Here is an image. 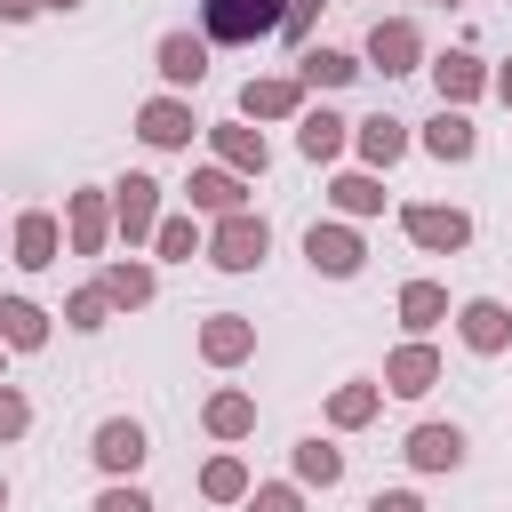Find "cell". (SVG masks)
<instances>
[{
    "label": "cell",
    "mask_w": 512,
    "mask_h": 512,
    "mask_svg": "<svg viewBox=\"0 0 512 512\" xmlns=\"http://www.w3.org/2000/svg\"><path fill=\"white\" fill-rule=\"evenodd\" d=\"M280 16H288V0H200V32L216 48H248V40L280 32Z\"/></svg>",
    "instance_id": "6da1fadb"
},
{
    "label": "cell",
    "mask_w": 512,
    "mask_h": 512,
    "mask_svg": "<svg viewBox=\"0 0 512 512\" xmlns=\"http://www.w3.org/2000/svg\"><path fill=\"white\" fill-rule=\"evenodd\" d=\"M264 248H272V224H264L256 208H232V216H216V232H208V264H216V272H256Z\"/></svg>",
    "instance_id": "7a4b0ae2"
},
{
    "label": "cell",
    "mask_w": 512,
    "mask_h": 512,
    "mask_svg": "<svg viewBox=\"0 0 512 512\" xmlns=\"http://www.w3.org/2000/svg\"><path fill=\"white\" fill-rule=\"evenodd\" d=\"M400 224H408V240L432 248V256H456V248L472 240V216H464V208H432V200H408Z\"/></svg>",
    "instance_id": "3957f363"
},
{
    "label": "cell",
    "mask_w": 512,
    "mask_h": 512,
    "mask_svg": "<svg viewBox=\"0 0 512 512\" xmlns=\"http://www.w3.org/2000/svg\"><path fill=\"white\" fill-rule=\"evenodd\" d=\"M112 224L128 232V248H136V240H152V232H160V184L128 168V176L112 184Z\"/></svg>",
    "instance_id": "277c9868"
},
{
    "label": "cell",
    "mask_w": 512,
    "mask_h": 512,
    "mask_svg": "<svg viewBox=\"0 0 512 512\" xmlns=\"http://www.w3.org/2000/svg\"><path fill=\"white\" fill-rule=\"evenodd\" d=\"M192 128H200V120H192V104H184V96H152V104L136 112V136H144L152 152H184V144H192Z\"/></svg>",
    "instance_id": "5b68a950"
},
{
    "label": "cell",
    "mask_w": 512,
    "mask_h": 512,
    "mask_svg": "<svg viewBox=\"0 0 512 512\" xmlns=\"http://www.w3.org/2000/svg\"><path fill=\"white\" fill-rule=\"evenodd\" d=\"M88 456H96V464H104L112 480H128V472H136V464H144L152 448H144V424H136V416H104V424H96V448H88Z\"/></svg>",
    "instance_id": "8992f818"
},
{
    "label": "cell",
    "mask_w": 512,
    "mask_h": 512,
    "mask_svg": "<svg viewBox=\"0 0 512 512\" xmlns=\"http://www.w3.org/2000/svg\"><path fill=\"white\" fill-rule=\"evenodd\" d=\"M416 56H424L416 24H408V16H376V32H368V64L392 80V72H416Z\"/></svg>",
    "instance_id": "52a82bcc"
},
{
    "label": "cell",
    "mask_w": 512,
    "mask_h": 512,
    "mask_svg": "<svg viewBox=\"0 0 512 512\" xmlns=\"http://www.w3.org/2000/svg\"><path fill=\"white\" fill-rule=\"evenodd\" d=\"M304 256H312V272H328V280H352L360 272V232H344V224H312L304 232Z\"/></svg>",
    "instance_id": "ba28073f"
},
{
    "label": "cell",
    "mask_w": 512,
    "mask_h": 512,
    "mask_svg": "<svg viewBox=\"0 0 512 512\" xmlns=\"http://www.w3.org/2000/svg\"><path fill=\"white\" fill-rule=\"evenodd\" d=\"M432 384H440V352H432L424 336H416V344H400V352L384 360V392H400V400H424Z\"/></svg>",
    "instance_id": "9c48e42d"
},
{
    "label": "cell",
    "mask_w": 512,
    "mask_h": 512,
    "mask_svg": "<svg viewBox=\"0 0 512 512\" xmlns=\"http://www.w3.org/2000/svg\"><path fill=\"white\" fill-rule=\"evenodd\" d=\"M160 80L168 88H200L208 80V32H160Z\"/></svg>",
    "instance_id": "30bf717a"
},
{
    "label": "cell",
    "mask_w": 512,
    "mask_h": 512,
    "mask_svg": "<svg viewBox=\"0 0 512 512\" xmlns=\"http://www.w3.org/2000/svg\"><path fill=\"white\" fill-rule=\"evenodd\" d=\"M240 112H248V120H296V112H304V80H288V72L248 80V88H240Z\"/></svg>",
    "instance_id": "8fae6325"
},
{
    "label": "cell",
    "mask_w": 512,
    "mask_h": 512,
    "mask_svg": "<svg viewBox=\"0 0 512 512\" xmlns=\"http://www.w3.org/2000/svg\"><path fill=\"white\" fill-rule=\"evenodd\" d=\"M64 224H72V248H80V256H104V240H112V200H104V192H72V200H64Z\"/></svg>",
    "instance_id": "7c38bea8"
},
{
    "label": "cell",
    "mask_w": 512,
    "mask_h": 512,
    "mask_svg": "<svg viewBox=\"0 0 512 512\" xmlns=\"http://www.w3.org/2000/svg\"><path fill=\"white\" fill-rule=\"evenodd\" d=\"M456 336H464L472 352H504V344H512V312H504L496 296H472V304L456 312Z\"/></svg>",
    "instance_id": "4fadbf2b"
},
{
    "label": "cell",
    "mask_w": 512,
    "mask_h": 512,
    "mask_svg": "<svg viewBox=\"0 0 512 512\" xmlns=\"http://www.w3.org/2000/svg\"><path fill=\"white\" fill-rule=\"evenodd\" d=\"M400 456H408L416 472H456V464H464V432H456V424H416Z\"/></svg>",
    "instance_id": "5bb4252c"
},
{
    "label": "cell",
    "mask_w": 512,
    "mask_h": 512,
    "mask_svg": "<svg viewBox=\"0 0 512 512\" xmlns=\"http://www.w3.org/2000/svg\"><path fill=\"white\" fill-rule=\"evenodd\" d=\"M352 144H360V160H368V168H392V160L408 152V120L368 112V120H352Z\"/></svg>",
    "instance_id": "9a60e30c"
},
{
    "label": "cell",
    "mask_w": 512,
    "mask_h": 512,
    "mask_svg": "<svg viewBox=\"0 0 512 512\" xmlns=\"http://www.w3.org/2000/svg\"><path fill=\"white\" fill-rule=\"evenodd\" d=\"M200 352H208L216 368L248 360V352H256V320H240V312H216V320H200Z\"/></svg>",
    "instance_id": "2e32d148"
},
{
    "label": "cell",
    "mask_w": 512,
    "mask_h": 512,
    "mask_svg": "<svg viewBox=\"0 0 512 512\" xmlns=\"http://www.w3.org/2000/svg\"><path fill=\"white\" fill-rule=\"evenodd\" d=\"M184 200H192L200 216H232V208H248V200H240V168H192Z\"/></svg>",
    "instance_id": "e0dca14e"
},
{
    "label": "cell",
    "mask_w": 512,
    "mask_h": 512,
    "mask_svg": "<svg viewBox=\"0 0 512 512\" xmlns=\"http://www.w3.org/2000/svg\"><path fill=\"white\" fill-rule=\"evenodd\" d=\"M56 240H64V232H56L48 208H24V216H16V264H24V272H48V264H56Z\"/></svg>",
    "instance_id": "ac0fdd59"
},
{
    "label": "cell",
    "mask_w": 512,
    "mask_h": 512,
    "mask_svg": "<svg viewBox=\"0 0 512 512\" xmlns=\"http://www.w3.org/2000/svg\"><path fill=\"white\" fill-rule=\"evenodd\" d=\"M432 88H440V104H472V96L488 88V72H480V56H472V48H456V56H440V64H432Z\"/></svg>",
    "instance_id": "d6986e66"
},
{
    "label": "cell",
    "mask_w": 512,
    "mask_h": 512,
    "mask_svg": "<svg viewBox=\"0 0 512 512\" xmlns=\"http://www.w3.org/2000/svg\"><path fill=\"white\" fill-rule=\"evenodd\" d=\"M344 136H352V120H336V112H296V152L320 168V160H336L344 152Z\"/></svg>",
    "instance_id": "ffe728a7"
},
{
    "label": "cell",
    "mask_w": 512,
    "mask_h": 512,
    "mask_svg": "<svg viewBox=\"0 0 512 512\" xmlns=\"http://www.w3.org/2000/svg\"><path fill=\"white\" fill-rule=\"evenodd\" d=\"M208 136H216L224 168H240V176H264V168H272V152H264V136H256V128H240V120H216Z\"/></svg>",
    "instance_id": "44dd1931"
},
{
    "label": "cell",
    "mask_w": 512,
    "mask_h": 512,
    "mask_svg": "<svg viewBox=\"0 0 512 512\" xmlns=\"http://www.w3.org/2000/svg\"><path fill=\"white\" fill-rule=\"evenodd\" d=\"M376 400H384V384L352 376V384H336V392H328V424H336V432H360V424L376 416Z\"/></svg>",
    "instance_id": "7402d4cb"
},
{
    "label": "cell",
    "mask_w": 512,
    "mask_h": 512,
    "mask_svg": "<svg viewBox=\"0 0 512 512\" xmlns=\"http://www.w3.org/2000/svg\"><path fill=\"white\" fill-rule=\"evenodd\" d=\"M0 344L40 352V344H48V312H40V304H24V296H0Z\"/></svg>",
    "instance_id": "603a6c76"
},
{
    "label": "cell",
    "mask_w": 512,
    "mask_h": 512,
    "mask_svg": "<svg viewBox=\"0 0 512 512\" xmlns=\"http://www.w3.org/2000/svg\"><path fill=\"white\" fill-rule=\"evenodd\" d=\"M472 144H480V136H472V120H464L456 104H440V120L424 128V152H432V160H472Z\"/></svg>",
    "instance_id": "cb8c5ba5"
},
{
    "label": "cell",
    "mask_w": 512,
    "mask_h": 512,
    "mask_svg": "<svg viewBox=\"0 0 512 512\" xmlns=\"http://www.w3.org/2000/svg\"><path fill=\"white\" fill-rule=\"evenodd\" d=\"M296 80H304V88H344V80H360V64H352L344 48H304V56H296Z\"/></svg>",
    "instance_id": "d4e9b609"
},
{
    "label": "cell",
    "mask_w": 512,
    "mask_h": 512,
    "mask_svg": "<svg viewBox=\"0 0 512 512\" xmlns=\"http://www.w3.org/2000/svg\"><path fill=\"white\" fill-rule=\"evenodd\" d=\"M400 320H408L416 336L440 328V320H448V288H440V280H408V288H400Z\"/></svg>",
    "instance_id": "484cf974"
},
{
    "label": "cell",
    "mask_w": 512,
    "mask_h": 512,
    "mask_svg": "<svg viewBox=\"0 0 512 512\" xmlns=\"http://www.w3.org/2000/svg\"><path fill=\"white\" fill-rule=\"evenodd\" d=\"M208 432H216V440H248V432H256V400H248V392H216V400H208Z\"/></svg>",
    "instance_id": "4316f807"
},
{
    "label": "cell",
    "mask_w": 512,
    "mask_h": 512,
    "mask_svg": "<svg viewBox=\"0 0 512 512\" xmlns=\"http://www.w3.org/2000/svg\"><path fill=\"white\" fill-rule=\"evenodd\" d=\"M296 480H304V488H336V480H344V448H328V440H296Z\"/></svg>",
    "instance_id": "83f0119b"
},
{
    "label": "cell",
    "mask_w": 512,
    "mask_h": 512,
    "mask_svg": "<svg viewBox=\"0 0 512 512\" xmlns=\"http://www.w3.org/2000/svg\"><path fill=\"white\" fill-rule=\"evenodd\" d=\"M328 200H336L344 216H384V184H376V176H360V168H352V176H336V184H328Z\"/></svg>",
    "instance_id": "f1b7e54d"
},
{
    "label": "cell",
    "mask_w": 512,
    "mask_h": 512,
    "mask_svg": "<svg viewBox=\"0 0 512 512\" xmlns=\"http://www.w3.org/2000/svg\"><path fill=\"white\" fill-rule=\"evenodd\" d=\"M96 288H104L112 304H152V288H160V280H152V264H104V280H96Z\"/></svg>",
    "instance_id": "f546056e"
},
{
    "label": "cell",
    "mask_w": 512,
    "mask_h": 512,
    "mask_svg": "<svg viewBox=\"0 0 512 512\" xmlns=\"http://www.w3.org/2000/svg\"><path fill=\"white\" fill-rule=\"evenodd\" d=\"M200 496H216V504H248V464H240V456H216V464L200 472Z\"/></svg>",
    "instance_id": "4dcf8cb0"
},
{
    "label": "cell",
    "mask_w": 512,
    "mask_h": 512,
    "mask_svg": "<svg viewBox=\"0 0 512 512\" xmlns=\"http://www.w3.org/2000/svg\"><path fill=\"white\" fill-rule=\"evenodd\" d=\"M152 248H160L168 264H192V256H208V248H200V232H192V216H160V232H152Z\"/></svg>",
    "instance_id": "1f68e13d"
},
{
    "label": "cell",
    "mask_w": 512,
    "mask_h": 512,
    "mask_svg": "<svg viewBox=\"0 0 512 512\" xmlns=\"http://www.w3.org/2000/svg\"><path fill=\"white\" fill-rule=\"evenodd\" d=\"M24 432H32V400L16 384H0V440H24Z\"/></svg>",
    "instance_id": "d6a6232c"
},
{
    "label": "cell",
    "mask_w": 512,
    "mask_h": 512,
    "mask_svg": "<svg viewBox=\"0 0 512 512\" xmlns=\"http://www.w3.org/2000/svg\"><path fill=\"white\" fill-rule=\"evenodd\" d=\"M104 312H112V296H104V288H80V296L64 304V320H72V328H104Z\"/></svg>",
    "instance_id": "836d02e7"
},
{
    "label": "cell",
    "mask_w": 512,
    "mask_h": 512,
    "mask_svg": "<svg viewBox=\"0 0 512 512\" xmlns=\"http://www.w3.org/2000/svg\"><path fill=\"white\" fill-rule=\"evenodd\" d=\"M96 512H152V496H144V488H128V480H112V488L96 496Z\"/></svg>",
    "instance_id": "e575fe53"
},
{
    "label": "cell",
    "mask_w": 512,
    "mask_h": 512,
    "mask_svg": "<svg viewBox=\"0 0 512 512\" xmlns=\"http://www.w3.org/2000/svg\"><path fill=\"white\" fill-rule=\"evenodd\" d=\"M320 8H328V0H288V16H280V32H288V40H304V32L320 24Z\"/></svg>",
    "instance_id": "d590c367"
},
{
    "label": "cell",
    "mask_w": 512,
    "mask_h": 512,
    "mask_svg": "<svg viewBox=\"0 0 512 512\" xmlns=\"http://www.w3.org/2000/svg\"><path fill=\"white\" fill-rule=\"evenodd\" d=\"M248 512H304L296 488H248Z\"/></svg>",
    "instance_id": "8d00e7d4"
},
{
    "label": "cell",
    "mask_w": 512,
    "mask_h": 512,
    "mask_svg": "<svg viewBox=\"0 0 512 512\" xmlns=\"http://www.w3.org/2000/svg\"><path fill=\"white\" fill-rule=\"evenodd\" d=\"M368 512H424V496H408V488H376Z\"/></svg>",
    "instance_id": "74e56055"
},
{
    "label": "cell",
    "mask_w": 512,
    "mask_h": 512,
    "mask_svg": "<svg viewBox=\"0 0 512 512\" xmlns=\"http://www.w3.org/2000/svg\"><path fill=\"white\" fill-rule=\"evenodd\" d=\"M32 8H40V0H0V16H8V24H24Z\"/></svg>",
    "instance_id": "f35d334b"
},
{
    "label": "cell",
    "mask_w": 512,
    "mask_h": 512,
    "mask_svg": "<svg viewBox=\"0 0 512 512\" xmlns=\"http://www.w3.org/2000/svg\"><path fill=\"white\" fill-rule=\"evenodd\" d=\"M496 96H504V112H512V64H504V72H496Z\"/></svg>",
    "instance_id": "ab89813d"
},
{
    "label": "cell",
    "mask_w": 512,
    "mask_h": 512,
    "mask_svg": "<svg viewBox=\"0 0 512 512\" xmlns=\"http://www.w3.org/2000/svg\"><path fill=\"white\" fill-rule=\"evenodd\" d=\"M40 8H80V0H40Z\"/></svg>",
    "instance_id": "60d3db41"
},
{
    "label": "cell",
    "mask_w": 512,
    "mask_h": 512,
    "mask_svg": "<svg viewBox=\"0 0 512 512\" xmlns=\"http://www.w3.org/2000/svg\"><path fill=\"white\" fill-rule=\"evenodd\" d=\"M0 512H8V480H0Z\"/></svg>",
    "instance_id": "b9f144b4"
}]
</instances>
